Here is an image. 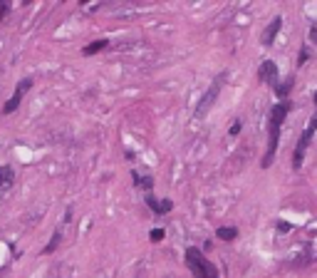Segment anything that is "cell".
<instances>
[{
	"instance_id": "1",
	"label": "cell",
	"mask_w": 317,
	"mask_h": 278,
	"mask_svg": "<svg viewBox=\"0 0 317 278\" xmlns=\"http://www.w3.org/2000/svg\"><path fill=\"white\" fill-rule=\"evenodd\" d=\"M186 263H188V268H191V273L196 278H218V271H216V266L206 258L201 253V248L191 246L186 251Z\"/></svg>"
},
{
	"instance_id": "2",
	"label": "cell",
	"mask_w": 317,
	"mask_h": 278,
	"mask_svg": "<svg viewBox=\"0 0 317 278\" xmlns=\"http://www.w3.org/2000/svg\"><path fill=\"white\" fill-rule=\"evenodd\" d=\"M312 134H315V122L307 124L305 134L300 137V142H297V147H295V156H292V166H295V169H300V164H302V159H305V149H307V144H310Z\"/></svg>"
},
{
	"instance_id": "3",
	"label": "cell",
	"mask_w": 317,
	"mask_h": 278,
	"mask_svg": "<svg viewBox=\"0 0 317 278\" xmlns=\"http://www.w3.org/2000/svg\"><path fill=\"white\" fill-rule=\"evenodd\" d=\"M223 80H226V75H221V77H216L213 80V85H211V90L203 94L201 104H199V109H196V115H206L211 107H213V102H216V97H218V90H221V85H223Z\"/></svg>"
},
{
	"instance_id": "4",
	"label": "cell",
	"mask_w": 317,
	"mask_h": 278,
	"mask_svg": "<svg viewBox=\"0 0 317 278\" xmlns=\"http://www.w3.org/2000/svg\"><path fill=\"white\" fill-rule=\"evenodd\" d=\"M28 87H30V80H23V82L18 85L15 94H13V97L8 99V104L3 107V112H5V115H10V112H15V109H18V104H20V99H23V92H25Z\"/></svg>"
},
{
	"instance_id": "5",
	"label": "cell",
	"mask_w": 317,
	"mask_h": 278,
	"mask_svg": "<svg viewBox=\"0 0 317 278\" xmlns=\"http://www.w3.org/2000/svg\"><path fill=\"white\" fill-rule=\"evenodd\" d=\"M258 77H260V82H275V77H278V65L273 60H265L260 65Z\"/></svg>"
},
{
	"instance_id": "6",
	"label": "cell",
	"mask_w": 317,
	"mask_h": 278,
	"mask_svg": "<svg viewBox=\"0 0 317 278\" xmlns=\"http://www.w3.org/2000/svg\"><path fill=\"white\" fill-rule=\"evenodd\" d=\"M290 104L288 102H283V104H275L273 107V112H270V127H280V124L285 122V115H288Z\"/></svg>"
},
{
	"instance_id": "7",
	"label": "cell",
	"mask_w": 317,
	"mask_h": 278,
	"mask_svg": "<svg viewBox=\"0 0 317 278\" xmlns=\"http://www.w3.org/2000/svg\"><path fill=\"white\" fill-rule=\"evenodd\" d=\"M280 25H283V18H273V23L265 28L263 32V45H273V40H275V35L280 32Z\"/></svg>"
},
{
	"instance_id": "8",
	"label": "cell",
	"mask_w": 317,
	"mask_h": 278,
	"mask_svg": "<svg viewBox=\"0 0 317 278\" xmlns=\"http://www.w3.org/2000/svg\"><path fill=\"white\" fill-rule=\"evenodd\" d=\"M216 236H218L221 241H233V239L238 236V229H233V226H221V229L216 231Z\"/></svg>"
},
{
	"instance_id": "9",
	"label": "cell",
	"mask_w": 317,
	"mask_h": 278,
	"mask_svg": "<svg viewBox=\"0 0 317 278\" xmlns=\"http://www.w3.org/2000/svg\"><path fill=\"white\" fill-rule=\"evenodd\" d=\"M107 45H109L107 40H94L92 45H87V47L82 50V52H85V55H97V52H102V50H104Z\"/></svg>"
},
{
	"instance_id": "10",
	"label": "cell",
	"mask_w": 317,
	"mask_h": 278,
	"mask_svg": "<svg viewBox=\"0 0 317 278\" xmlns=\"http://www.w3.org/2000/svg\"><path fill=\"white\" fill-rule=\"evenodd\" d=\"M13 169L10 166H0V186H10L13 184Z\"/></svg>"
},
{
	"instance_id": "11",
	"label": "cell",
	"mask_w": 317,
	"mask_h": 278,
	"mask_svg": "<svg viewBox=\"0 0 317 278\" xmlns=\"http://www.w3.org/2000/svg\"><path fill=\"white\" fill-rule=\"evenodd\" d=\"M59 241H62V234H59V231H55V234H52V239H50V244L42 248V253H52V251L59 246Z\"/></svg>"
},
{
	"instance_id": "12",
	"label": "cell",
	"mask_w": 317,
	"mask_h": 278,
	"mask_svg": "<svg viewBox=\"0 0 317 278\" xmlns=\"http://www.w3.org/2000/svg\"><path fill=\"white\" fill-rule=\"evenodd\" d=\"M290 90H292V77H288V80H285L283 85H275V92L283 94V97H285V94H288Z\"/></svg>"
},
{
	"instance_id": "13",
	"label": "cell",
	"mask_w": 317,
	"mask_h": 278,
	"mask_svg": "<svg viewBox=\"0 0 317 278\" xmlns=\"http://www.w3.org/2000/svg\"><path fill=\"white\" fill-rule=\"evenodd\" d=\"M149 236H151V241H161L164 239V229H154Z\"/></svg>"
},
{
	"instance_id": "14",
	"label": "cell",
	"mask_w": 317,
	"mask_h": 278,
	"mask_svg": "<svg viewBox=\"0 0 317 278\" xmlns=\"http://www.w3.org/2000/svg\"><path fill=\"white\" fill-rule=\"evenodd\" d=\"M146 204H149V206H151L154 211H161V204H159V201H156L154 196H149V199H146Z\"/></svg>"
},
{
	"instance_id": "15",
	"label": "cell",
	"mask_w": 317,
	"mask_h": 278,
	"mask_svg": "<svg viewBox=\"0 0 317 278\" xmlns=\"http://www.w3.org/2000/svg\"><path fill=\"white\" fill-rule=\"evenodd\" d=\"M278 231H280V234H288V231H290V224H285V221H283V224H278Z\"/></svg>"
},
{
	"instance_id": "16",
	"label": "cell",
	"mask_w": 317,
	"mask_h": 278,
	"mask_svg": "<svg viewBox=\"0 0 317 278\" xmlns=\"http://www.w3.org/2000/svg\"><path fill=\"white\" fill-rule=\"evenodd\" d=\"M240 127H243V124H240V122H235V124H233V127H231V134H233V137H235V134L240 132Z\"/></svg>"
}]
</instances>
